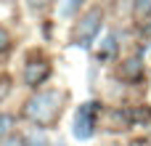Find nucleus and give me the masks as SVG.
<instances>
[{"mask_svg": "<svg viewBox=\"0 0 151 146\" xmlns=\"http://www.w3.org/2000/svg\"><path fill=\"white\" fill-rule=\"evenodd\" d=\"M58 101H61V96L56 93V90H48V93H37L29 104H27V117L32 120V122H37V125H48V122H53V117L58 114Z\"/></svg>", "mask_w": 151, "mask_h": 146, "instance_id": "1", "label": "nucleus"}, {"mask_svg": "<svg viewBox=\"0 0 151 146\" xmlns=\"http://www.w3.org/2000/svg\"><path fill=\"white\" fill-rule=\"evenodd\" d=\"M101 21H104V13H101L98 8L88 11V13L80 19V24H77V35H74L77 45L88 48V45L96 40V35H98V29H101Z\"/></svg>", "mask_w": 151, "mask_h": 146, "instance_id": "2", "label": "nucleus"}, {"mask_svg": "<svg viewBox=\"0 0 151 146\" xmlns=\"http://www.w3.org/2000/svg\"><path fill=\"white\" fill-rule=\"evenodd\" d=\"M96 114H98V104L88 101L80 106L77 112V120H74V136L77 138H90L93 130H96Z\"/></svg>", "mask_w": 151, "mask_h": 146, "instance_id": "3", "label": "nucleus"}, {"mask_svg": "<svg viewBox=\"0 0 151 146\" xmlns=\"http://www.w3.org/2000/svg\"><path fill=\"white\" fill-rule=\"evenodd\" d=\"M48 74H50V66L48 64H27V69H24V80L32 88H37L42 80H48Z\"/></svg>", "mask_w": 151, "mask_h": 146, "instance_id": "4", "label": "nucleus"}, {"mask_svg": "<svg viewBox=\"0 0 151 146\" xmlns=\"http://www.w3.org/2000/svg\"><path fill=\"white\" fill-rule=\"evenodd\" d=\"M141 74H143V64H141V59H130V61L122 64V77H125V80H138Z\"/></svg>", "mask_w": 151, "mask_h": 146, "instance_id": "5", "label": "nucleus"}, {"mask_svg": "<svg viewBox=\"0 0 151 146\" xmlns=\"http://www.w3.org/2000/svg\"><path fill=\"white\" fill-rule=\"evenodd\" d=\"M117 51V35H109L106 40H104V45L98 48V61H106V59H111V53Z\"/></svg>", "mask_w": 151, "mask_h": 146, "instance_id": "6", "label": "nucleus"}, {"mask_svg": "<svg viewBox=\"0 0 151 146\" xmlns=\"http://www.w3.org/2000/svg\"><path fill=\"white\" fill-rule=\"evenodd\" d=\"M135 16L138 19H149L151 16V0H138L135 3Z\"/></svg>", "mask_w": 151, "mask_h": 146, "instance_id": "7", "label": "nucleus"}, {"mask_svg": "<svg viewBox=\"0 0 151 146\" xmlns=\"http://www.w3.org/2000/svg\"><path fill=\"white\" fill-rule=\"evenodd\" d=\"M11 128H13V117H11V114H3V112H0V136H5Z\"/></svg>", "mask_w": 151, "mask_h": 146, "instance_id": "8", "label": "nucleus"}, {"mask_svg": "<svg viewBox=\"0 0 151 146\" xmlns=\"http://www.w3.org/2000/svg\"><path fill=\"white\" fill-rule=\"evenodd\" d=\"M8 45H11V35L0 27V53H3V51H8Z\"/></svg>", "mask_w": 151, "mask_h": 146, "instance_id": "9", "label": "nucleus"}, {"mask_svg": "<svg viewBox=\"0 0 151 146\" xmlns=\"http://www.w3.org/2000/svg\"><path fill=\"white\" fill-rule=\"evenodd\" d=\"M27 146H48V144H45L42 136H29V138H27Z\"/></svg>", "mask_w": 151, "mask_h": 146, "instance_id": "10", "label": "nucleus"}, {"mask_svg": "<svg viewBox=\"0 0 151 146\" xmlns=\"http://www.w3.org/2000/svg\"><path fill=\"white\" fill-rule=\"evenodd\" d=\"M80 3H82V0H69V3L64 5V13H72V11H74V8H77Z\"/></svg>", "mask_w": 151, "mask_h": 146, "instance_id": "11", "label": "nucleus"}, {"mask_svg": "<svg viewBox=\"0 0 151 146\" xmlns=\"http://www.w3.org/2000/svg\"><path fill=\"white\" fill-rule=\"evenodd\" d=\"M143 35H151V19H149V21H143Z\"/></svg>", "mask_w": 151, "mask_h": 146, "instance_id": "12", "label": "nucleus"}, {"mask_svg": "<svg viewBox=\"0 0 151 146\" xmlns=\"http://www.w3.org/2000/svg\"><path fill=\"white\" fill-rule=\"evenodd\" d=\"M27 3H29V5H45L48 0H27Z\"/></svg>", "mask_w": 151, "mask_h": 146, "instance_id": "13", "label": "nucleus"}]
</instances>
